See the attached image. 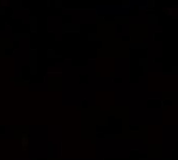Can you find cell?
<instances>
[{"mask_svg":"<svg viewBox=\"0 0 178 160\" xmlns=\"http://www.w3.org/2000/svg\"><path fill=\"white\" fill-rule=\"evenodd\" d=\"M47 58H56V52H55V49H47Z\"/></svg>","mask_w":178,"mask_h":160,"instance_id":"15","label":"cell"},{"mask_svg":"<svg viewBox=\"0 0 178 160\" xmlns=\"http://www.w3.org/2000/svg\"><path fill=\"white\" fill-rule=\"evenodd\" d=\"M130 5H131V2L130 0H122V8H130Z\"/></svg>","mask_w":178,"mask_h":160,"instance_id":"17","label":"cell"},{"mask_svg":"<svg viewBox=\"0 0 178 160\" xmlns=\"http://www.w3.org/2000/svg\"><path fill=\"white\" fill-rule=\"evenodd\" d=\"M61 30H63V33L77 35V33H80V30H81V25L77 24V22H64L63 27H61Z\"/></svg>","mask_w":178,"mask_h":160,"instance_id":"7","label":"cell"},{"mask_svg":"<svg viewBox=\"0 0 178 160\" xmlns=\"http://www.w3.org/2000/svg\"><path fill=\"white\" fill-rule=\"evenodd\" d=\"M53 6H55V8H63V6H64V2H63V0H55V2H53Z\"/></svg>","mask_w":178,"mask_h":160,"instance_id":"16","label":"cell"},{"mask_svg":"<svg viewBox=\"0 0 178 160\" xmlns=\"http://www.w3.org/2000/svg\"><path fill=\"white\" fill-rule=\"evenodd\" d=\"M95 20H97V24H99V22H103V20H106V17H105L103 14H99V16H97V19H95Z\"/></svg>","mask_w":178,"mask_h":160,"instance_id":"18","label":"cell"},{"mask_svg":"<svg viewBox=\"0 0 178 160\" xmlns=\"http://www.w3.org/2000/svg\"><path fill=\"white\" fill-rule=\"evenodd\" d=\"M158 14L156 13H152V11H148L147 13V16H145V24L147 25H155V24H158Z\"/></svg>","mask_w":178,"mask_h":160,"instance_id":"10","label":"cell"},{"mask_svg":"<svg viewBox=\"0 0 178 160\" xmlns=\"http://www.w3.org/2000/svg\"><path fill=\"white\" fill-rule=\"evenodd\" d=\"M113 22L116 25H128V24H131V19L127 14H116L113 17Z\"/></svg>","mask_w":178,"mask_h":160,"instance_id":"8","label":"cell"},{"mask_svg":"<svg viewBox=\"0 0 178 160\" xmlns=\"http://www.w3.org/2000/svg\"><path fill=\"white\" fill-rule=\"evenodd\" d=\"M130 53H131L130 41L124 39L103 41L102 47L95 52L97 58H130Z\"/></svg>","mask_w":178,"mask_h":160,"instance_id":"1","label":"cell"},{"mask_svg":"<svg viewBox=\"0 0 178 160\" xmlns=\"http://www.w3.org/2000/svg\"><path fill=\"white\" fill-rule=\"evenodd\" d=\"M86 39H88V41H91V43H92V41H102V38L99 36V33H97V32H95V33L89 32V33L86 35Z\"/></svg>","mask_w":178,"mask_h":160,"instance_id":"13","label":"cell"},{"mask_svg":"<svg viewBox=\"0 0 178 160\" xmlns=\"http://www.w3.org/2000/svg\"><path fill=\"white\" fill-rule=\"evenodd\" d=\"M116 24L113 22V20H103V22H99L97 24V33L99 36L102 38L100 43H103V41H113L116 39Z\"/></svg>","mask_w":178,"mask_h":160,"instance_id":"3","label":"cell"},{"mask_svg":"<svg viewBox=\"0 0 178 160\" xmlns=\"http://www.w3.org/2000/svg\"><path fill=\"white\" fill-rule=\"evenodd\" d=\"M36 57H38V52H36V49H31V53H30V71L31 74L35 75L36 71H38V63H36Z\"/></svg>","mask_w":178,"mask_h":160,"instance_id":"9","label":"cell"},{"mask_svg":"<svg viewBox=\"0 0 178 160\" xmlns=\"http://www.w3.org/2000/svg\"><path fill=\"white\" fill-rule=\"evenodd\" d=\"M172 75H178V66H172V71H170Z\"/></svg>","mask_w":178,"mask_h":160,"instance_id":"19","label":"cell"},{"mask_svg":"<svg viewBox=\"0 0 178 160\" xmlns=\"http://www.w3.org/2000/svg\"><path fill=\"white\" fill-rule=\"evenodd\" d=\"M30 29H31L33 33H36V32H38V17H36V16L30 17Z\"/></svg>","mask_w":178,"mask_h":160,"instance_id":"12","label":"cell"},{"mask_svg":"<svg viewBox=\"0 0 178 160\" xmlns=\"http://www.w3.org/2000/svg\"><path fill=\"white\" fill-rule=\"evenodd\" d=\"M156 6V0H147V11H153Z\"/></svg>","mask_w":178,"mask_h":160,"instance_id":"14","label":"cell"},{"mask_svg":"<svg viewBox=\"0 0 178 160\" xmlns=\"http://www.w3.org/2000/svg\"><path fill=\"white\" fill-rule=\"evenodd\" d=\"M108 116H114V118H127L130 116V110L128 108H105Z\"/></svg>","mask_w":178,"mask_h":160,"instance_id":"6","label":"cell"},{"mask_svg":"<svg viewBox=\"0 0 178 160\" xmlns=\"http://www.w3.org/2000/svg\"><path fill=\"white\" fill-rule=\"evenodd\" d=\"M164 101H170V104H166V108H178V89H166L162 93Z\"/></svg>","mask_w":178,"mask_h":160,"instance_id":"5","label":"cell"},{"mask_svg":"<svg viewBox=\"0 0 178 160\" xmlns=\"http://www.w3.org/2000/svg\"><path fill=\"white\" fill-rule=\"evenodd\" d=\"M130 32V46L131 49H147V24H128Z\"/></svg>","mask_w":178,"mask_h":160,"instance_id":"2","label":"cell"},{"mask_svg":"<svg viewBox=\"0 0 178 160\" xmlns=\"http://www.w3.org/2000/svg\"><path fill=\"white\" fill-rule=\"evenodd\" d=\"M138 63H139L141 68H144V75H147V74H148V69H147V66H148V60H147L145 57H141V58L138 60Z\"/></svg>","mask_w":178,"mask_h":160,"instance_id":"11","label":"cell"},{"mask_svg":"<svg viewBox=\"0 0 178 160\" xmlns=\"http://www.w3.org/2000/svg\"><path fill=\"white\" fill-rule=\"evenodd\" d=\"M63 75H49L47 77V89L49 91H63Z\"/></svg>","mask_w":178,"mask_h":160,"instance_id":"4","label":"cell"}]
</instances>
